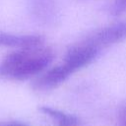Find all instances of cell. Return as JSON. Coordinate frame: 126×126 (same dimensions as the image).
Returning a JSON list of instances; mask_svg holds the SVG:
<instances>
[{
  "label": "cell",
  "instance_id": "7a4b0ae2",
  "mask_svg": "<svg viewBox=\"0 0 126 126\" xmlns=\"http://www.w3.org/2000/svg\"><path fill=\"white\" fill-rule=\"evenodd\" d=\"M125 39L126 21H120L94 31L84 39H82V41L101 52L103 49L113 44L119 43Z\"/></svg>",
  "mask_w": 126,
  "mask_h": 126
},
{
  "label": "cell",
  "instance_id": "277c9868",
  "mask_svg": "<svg viewBox=\"0 0 126 126\" xmlns=\"http://www.w3.org/2000/svg\"><path fill=\"white\" fill-rule=\"evenodd\" d=\"M44 40V37L40 34H18L0 32V47L22 49L41 45Z\"/></svg>",
  "mask_w": 126,
  "mask_h": 126
},
{
  "label": "cell",
  "instance_id": "52a82bcc",
  "mask_svg": "<svg viewBox=\"0 0 126 126\" xmlns=\"http://www.w3.org/2000/svg\"><path fill=\"white\" fill-rule=\"evenodd\" d=\"M118 122H119V126H126V101L123 102L119 107Z\"/></svg>",
  "mask_w": 126,
  "mask_h": 126
},
{
  "label": "cell",
  "instance_id": "8992f818",
  "mask_svg": "<svg viewBox=\"0 0 126 126\" xmlns=\"http://www.w3.org/2000/svg\"><path fill=\"white\" fill-rule=\"evenodd\" d=\"M108 12L112 16H120L126 13V0H114L109 6Z\"/></svg>",
  "mask_w": 126,
  "mask_h": 126
},
{
  "label": "cell",
  "instance_id": "ba28073f",
  "mask_svg": "<svg viewBox=\"0 0 126 126\" xmlns=\"http://www.w3.org/2000/svg\"><path fill=\"white\" fill-rule=\"evenodd\" d=\"M0 126H30L25 122L18 121V120H10V121H4L0 122Z\"/></svg>",
  "mask_w": 126,
  "mask_h": 126
},
{
  "label": "cell",
  "instance_id": "3957f363",
  "mask_svg": "<svg viewBox=\"0 0 126 126\" xmlns=\"http://www.w3.org/2000/svg\"><path fill=\"white\" fill-rule=\"evenodd\" d=\"M75 70L64 61L58 65L45 69L32 81L31 88L35 92L51 91L64 83Z\"/></svg>",
  "mask_w": 126,
  "mask_h": 126
},
{
  "label": "cell",
  "instance_id": "6da1fadb",
  "mask_svg": "<svg viewBox=\"0 0 126 126\" xmlns=\"http://www.w3.org/2000/svg\"><path fill=\"white\" fill-rule=\"evenodd\" d=\"M54 51L43 44L15 49L0 61V79L22 82L33 79L52 63Z\"/></svg>",
  "mask_w": 126,
  "mask_h": 126
},
{
  "label": "cell",
  "instance_id": "5b68a950",
  "mask_svg": "<svg viewBox=\"0 0 126 126\" xmlns=\"http://www.w3.org/2000/svg\"><path fill=\"white\" fill-rule=\"evenodd\" d=\"M38 110L53 120L57 126H78L80 123V120L77 116L48 105H40L38 106Z\"/></svg>",
  "mask_w": 126,
  "mask_h": 126
}]
</instances>
